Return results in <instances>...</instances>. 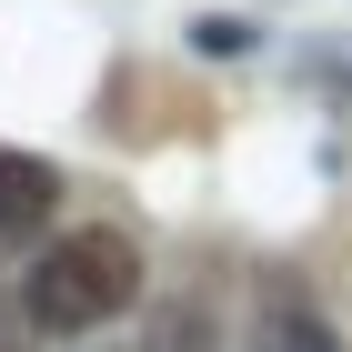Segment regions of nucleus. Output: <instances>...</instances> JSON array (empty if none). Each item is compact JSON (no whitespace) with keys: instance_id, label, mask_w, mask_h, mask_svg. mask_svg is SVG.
I'll use <instances>...</instances> for the list:
<instances>
[{"instance_id":"1","label":"nucleus","mask_w":352,"mask_h":352,"mask_svg":"<svg viewBox=\"0 0 352 352\" xmlns=\"http://www.w3.org/2000/svg\"><path fill=\"white\" fill-rule=\"evenodd\" d=\"M30 322L41 332H101L111 312H131L141 302V242L131 232H111V221H91V232H60L41 262H30Z\"/></svg>"},{"instance_id":"2","label":"nucleus","mask_w":352,"mask_h":352,"mask_svg":"<svg viewBox=\"0 0 352 352\" xmlns=\"http://www.w3.org/2000/svg\"><path fill=\"white\" fill-rule=\"evenodd\" d=\"M60 212V171L30 151H0V252H30Z\"/></svg>"},{"instance_id":"3","label":"nucleus","mask_w":352,"mask_h":352,"mask_svg":"<svg viewBox=\"0 0 352 352\" xmlns=\"http://www.w3.org/2000/svg\"><path fill=\"white\" fill-rule=\"evenodd\" d=\"M252 352H342V332H332L302 292H262V312H252Z\"/></svg>"},{"instance_id":"4","label":"nucleus","mask_w":352,"mask_h":352,"mask_svg":"<svg viewBox=\"0 0 352 352\" xmlns=\"http://www.w3.org/2000/svg\"><path fill=\"white\" fill-rule=\"evenodd\" d=\"M41 322H30V302H0V352H30Z\"/></svg>"}]
</instances>
